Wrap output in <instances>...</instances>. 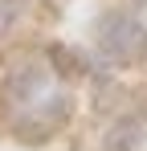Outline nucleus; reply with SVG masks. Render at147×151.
Segmentation results:
<instances>
[{"label": "nucleus", "instance_id": "nucleus-1", "mask_svg": "<svg viewBox=\"0 0 147 151\" xmlns=\"http://www.w3.org/2000/svg\"><path fill=\"white\" fill-rule=\"evenodd\" d=\"M4 102L12 106V131L24 143H45L53 131H61L70 119V98L66 90L53 86V74L24 61L4 78Z\"/></svg>", "mask_w": 147, "mask_h": 151}, {"label": "nucleus", "instance_id": "nucleus-3", "mask_svg": "<svg viewBox=\"0 0 147 151\" xmlns=\"http://www.w3.org/2000/svg\"><path fill=\"white\" fill-rule=\"evenodd\" d=\"M12 17H17V0H0V33L12 25Z\"/></svg>", "mask_w": 147, "mask_h": 151}, {"label": "nucleus", "instance_id": "nucleus-2", "mask_svg": "<svg viewBox=\"0 0 147 151\" xmlns=\"http://www.w3.org/2000/svg\"><path fill=\"white\" fill-rule=\"evenodd\" d=\"M94 45L110 65H139V61H147V29L139 17L110 8L94 25Z\"/></svg>", "mask_w": 147, "mask_h": 151}]
</instances>
